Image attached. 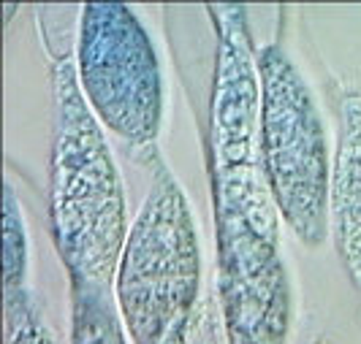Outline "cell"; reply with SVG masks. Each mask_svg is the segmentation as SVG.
<instances>
[{
    "mask_svg": "<svg viewBox=\"0 0 361 344\" xmlns=\"http://www.w3.org/2000/svg\"><path fill=\"white\" fill-rule=\"evenodd\" d=\"M30 276V238L22 203L11 184L3 193V295L27 290Z\"/></svg>",
    "mask_w": 361,
    "mask_h": 344,
    "instance_id": "obj_8",
    "label": "cell"
},
{
    "mask_svg": "<svg viewBox=\"0 0 361 344\" xmlns=\"http://www.w3.org/2000/svg\"><path fill=\"white\" fill-rule=\"evenodd\" d=\"M152 181L130 222L111 298L130 344H180L204 295L199 225L188 193L158 149H147Z\"/></svg>",
    "mask_w": 361,
    "mask_h": 344,
    "instance_id": "obj_3",
    "label": "cell"
},
{
    "mask_svg": "<svg viewBox=\"0 0 361 344\" xmlns=\"http://www.w3.org/2000/svg\"><path fill=\"white\" fill-rule=\"evenodd\" d=\"M3 344H57L33 290L3 295Z\"/></svg>",
    "mask_w": 361,
    "mask_h": 344,
    "instance_id": "obj_9",
    "label": "cell"
},
{
    "mask_svg": "<svg viewBox=\"0 0 361 344\" xmlns=\"http://www.w3.org/2000/svg\"><path fill=\"white\" fill-rule=\"evenodd\" d=\"M71 344H130L111 293L71 288Z\"/></svg>",
    "mask_w": 361,
    "mask_h": 344,
    "instance_id": "obj_7",
    "label": "cell"
},
{
    "mask_svg": "<svg viewBox=\"0 0 361 344\" xmlns=\"http://www.w3.org/2000/svg\"><path fill=\"white\" fill-rule=\"evenodd\" d=\"M73 68L106 133L152 149L166 120V79L145 22L126 3H87L76 19Z\"/></svg>",
    "mask_w": 361,
    "mask_h": 344,
    "instance_id": "obj_5",
    "label": "cell"
},
{
    "mask_svg": "<svg viewBox=\"0 0 361 344\" xmlns=\"http://www.w3.org/2000/svg\"><path fill=\"white\" fill-rule=\"evenodd\" d=\"M329 238L361 298V95L356 92H343L337 101Z\"/></svg>",
    "mask_w": 361,
    "mask_h": 344,
    "instance_id": "obj_6",
    "label": "cell"
},
{
    "mask_svg": "<svg viewBox=\"0 0 361 344\" xmlns=\"http://www.w3.org/2000/svg\"><path fill=\"white\" fill-rule=\"evenodd\" d=\"M217 65L209 106V171L215 200V285L231 344H288V269L283 219L261 163L258 49L242 6H212Z\"/></svg>",
    "mask_w": 361,
    "mask_h": 344,
    "instance_id": "obj_1",
    "label": "cell"
},
{
    "mask_svg": "<svg viewBox=\"0 0 361 344\" xmlns=\"http://www.w3.org/2000/svg\"><path fill=\"white\" fill-rule=\"evenodd\" d=\"M258 141L269 193L293 238L307 250H318L329 238L334 163L318 98L277 41L258 49Z\"/></svg>",
    "mask_w": 361,
    "mask_h": 344,
    "instance_id": "obj_4",
    "label": "cell"
},
{
    "mask_svg": "<svg viewBox=\"0 0 361 344\" xmlns=\"http://www.w3.org/2000/svg\"><path fill=\"white\" fill-rule=\"evenodd\" d=\"M180 344H231L215 282L204 290L199 307L193 312V320H190L188 331L182 333Z\"/></svg>",
    "mask_w": 361,
    "mask_h": 344,
    "instance_id": "obj_10",
    "label": "cell"
},
{
    "mask_svg": "<svg viewBox=\"0 0 361 344\" xmlns=\"http://www.w3.org/2000/svg\"><path fill=\"white\" fill-rule=\"evenodd\" d=\"M49 225L71 288L111 293L130 231L126 184L68 52L52 60Z\"/></svg>",
    "mask_w": 361,
    "mask_h": 344,
    "instance_id": "obj_2",
    "label": "cell"
}]
</instances>
